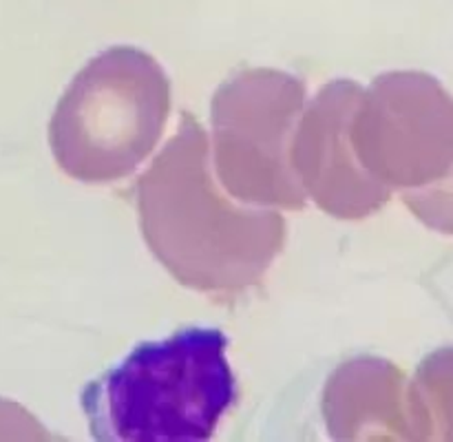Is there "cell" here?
I'll return each instance as SVG.
<instances>
[{"mask_svg": "<svg viewBox=\"0 0 453 442\" xmlns=\"http://www.w3.org/2000/svg\"><path fill=\"white\" fill-rule=\"evenodd\" d=\"M323 415L336 440H414L410 380L383 358L343 362L326 385Z\"/></svg>", "mask_w": 453, "mask_h": 442, "instance_id": "obj_7", "label": "cell"}, {"mask_svg": "<svg viewBox=\"0 0 453 442\" xmlns=\"http://www.w3.org/2000/svg\"><path fill=\"white\" fill-rule=\"evenodd\" d=\"M363 87L334 80L319 88L303 106L290 144V162L301 188L323 212L354 221L379 212L392 190L372 179L349 141V124Z\"/></svg>", "mask_w": 453, "mask_h": 442, "instance_id": "obj_6", "label": "cell"}, {"mask_svg": "<svg viewBox=\"0 0 453 442\" xmlns=\"http://www.w3.org/2000/svg\"><path fill=\"white\" fill-rule=\"evenodd\" d=\"M135 203L155 259L177 283L203 294L252 290L286 246L281 212L221 193L206 131L188 110L137 179Z\"/></svg>", "mask_w": 453, "mask_h": 442, "instance_id": "obj_1", "label": "cell"}, {"mask_svg": "<svg viewBox=\"0 0 453 442\" xmlns=\"http://www.w3.org/2000/svg\"><path fill=\"white\" fill-rule=\"evenodd\" d=\"M363 171L401 190L420 219L453 232V97L423 71H389L363 88L349 124Z\"/></svg>", "mask_w": 453, "mask_h": 442, "instance_id": "obj_4", "label": "cell"}, {"mask_svg": "<svg viewBox=\"0 0 453 442\" xmlns=\"http://www.w3.org/2000/svg\"><path fill=\"white\" fill-rule=\"evenodd\" d=\"M215 327H184L142 343L84 387L82 409L97 440L203 442L237 393Z\"/></svg>", "mask_w": 453, "mask_h": 442, "instance_id": "obj_2", "label": "cell"}, {"mask_svg": "<svg viewBox=\"0 0 453 442\" xmlns=\"http://www.w3.org/2000/svg\"><path fill=\"white\" fill-rule=\"evenodd\" d=\"M305 84L277 69H246L211 102V164L221 188L248 206L303 210L308 194L290 162Z\"/></svg>", "mask_w": 453, "mask_h": 442, "instance_id": "obj_5", "label": "cell"}, {"mask_svg": "<svg viewBox=\"0 0 453 442\" xmlns=\"http://www.w3.org/2000/svg\"><path fill=\"white\" fill-rule=\"evenodd\" d=\"M414 440H453V347L429 354L410 380Z\"/></svg>", "mask_w": 453, "mask_h": 442, "instance_id": "obj_8", "label": "cell"}, {"mask_svg": "<svg viewBox=\"0 0 453 442\" xmlns=\"http://www.w3.org/2000/svg\"><path fill=\"white\" fill-rule=\"evenodd\" d=\"M171 115V82L137 47H111L75 73L49 122L58 168L84 184L133 175L159 144Z\"/></svg>", "mask_w": 453, "mask_h": 442, "instance_id": "obj_3", "label": "cell"}]
</instances>
